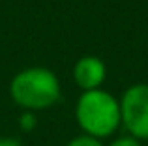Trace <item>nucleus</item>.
Wrapping results in <instances>:
<instances>
[{"instance_id": "obj_1", "label": "nucleus", "mask_w": 148, "mask_h": 146, "mask_svg": "<svg viewBox=\"0 0 148 146\" xmlns=\"http://www.w3.org/2000/svg\"><path fill=\"white\" fill-rule=\"evenodd\" d=\"M75 120L84 135L107 139L122 126L120 101L107 90L83 92L75 105Z\"/></svg>"}, {"instance_id": "obj_2", "label": "nucleus", "mask_w": 148, "mask_h": 146, "mask_svg": "<svg viewBox=\"0 0 148 146\" xmlns=\"http://www.w3.org/2000/svg\"><path fill=\"white\" fill-rule=\"evenodd\" d=\"M60 81L47 68H28L19 71L10 83V96L25 111H43L60 99Z\"/></svg>"}, {"instance_id": "obj_3", "label": "nucleus", "mask_w": 148, "mask_h": 146, "mask_svg": "<svg viewBox=\"0 0 148 146\" xmlns=\"http://www.w3.org/2000/svg\"><path fill=\"white\" fill-rule=\"evenodd\" d=\"M120 116L127 135L137 141H148V84H133L122 94Z\"/></svg>"}, {"instance_id": "obj_4", "label": "nucleus", "mask_w": 148, "mask_h": 146, "mask_svg": "<svg viewBox=\"0 0 148 146\" xmlns=\"http://www.w3.org/2000/svg\"><path fill=\"white\" fill-rule=\"evenodd\" d=\"M107 77L105 62L98 56H83L73 66V81L83 92L99 90Z\"/></svg>"}, {"instance_id": "obj_5", "label": "nucleus", "mask_w": 148, "mask_h": 146, "mask_svg": "<svg viewBox=\"0 0 148 146\" xmlns=\"http://www.w3.org/2000/svg\"><path fill=\"white\" fill-rule=\"evenodd\" d=\"M36 126H38V118H36V114H34L32 111H25V113L19 116V128H21L25 133L34 131Z\"/></svg>"}, {"instance_id": "obj_6", "label": "nucleus", "mask_w": 148, "mask_h": 146, "mask_svg": "<svg viewBox=\"0 0 148 146\" xmlns=\"http://www.w3.org/2000/svg\"><path fill=\"white\" fill-rule=\"evenodd\" d=\"M66 146H103V143H101L99 139H94V137H90V135L81 133V135L73 137Z\"/></svg>"}, {"instance_id": "obj_7", "label": "nucleus", "mask_w": 148, "mask_h": 146, "mask_svg": "<svg viewBox=\"0 0 148 146\" xmlns=\"http://www.w3.org/2000/svg\"><path fill=\"white\" fill-rule=\"evenodd\" d=\"M107 146H143V144L141 141H137L131 135H122V137H116L114 141H111Z\"/></svg>"}, {"instance_id": "obj_8", "label": "nucleus", "mask_w": 148, "mask_h": 146, "mask_svg": "<svg viewBox=\"0 0 148 146\" xmlns=\"http://www.w3.org/2000/svg\"><path fill=\"white\" fill-rule=\"evenodd\" d=\"M0 146H21V141L15 137H0Z\"/></svg>"}]
</instances>
